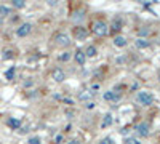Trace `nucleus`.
Instances as JSON below:
<instances>
[{
	"label": "nucleus",
	"instance_id": "f257e3e1",
	"mask_svg": "<svg viewBox=\"0 0 160 144\" xmlns=\"http://www.w3.org/2000/svg\"><path fill=\"white\" fill-rule=\"evenodd\" d=\"M93 32L99 37H104V35L109 34V26H107L104 21H96L93 24Z\"/></svg>",
	"mask_w": 160,
	"mask_h": 144
},
{
	"label": "nucleus",
	"instance_id": "f03ea898",
	"mask_svg": "<svg viewBox=\"0 0 160 144\" xmlns=\"http://www.w3.org/2000/svg\"><path fill=\"white\" fill-rule=\"evenodd\" d=\"M136 99H138V103H141L142 106H151L154 103V95L151 91H139Z\"/></svg>",
	"mask_w": 160,
	"mask_h": 144
},
{
	"label": "nucleus",
	"instance_id": "7ed1b4c3",
	"mask_svg": "<svg viewBox=\"0 0 160 144\" xmlns=\"http://www.w3.org/2000/svg\"><path fill=\"white\" fill-rule=\"evenodd\" d=\"M55 43L58 47H69L71 45V38L67 34H62V32H59V34L55 35Z\"/></svg>",
	"mask_w": 160,
	"mask_h": 144
},
{
	"label": "nucleus",
	"instance_id": "20e7f679",
	"mask_svg": "<svg viewBox=\"0 0 160 144\" xmlns=\"http://www.w3.org/2000/svg\"><path fill=\"white\" fill-rule=\"evenodd\" d=\"M31 31H32V24L31 23H24V24H21L18 29H16V34H18V37H26V35L31 34Z\"/></svg>",
	"mask_w": 160,
	"mask_h": 144
},
{
	"label": "nucleus",
	"instance_id": "39448f33",
	"mask_svg": "<svg viewBox=\"0 0 160 144\" xmlns=\"http://www.w3.org/2000/svg\"><path fill=\"white\" fill-rule=\"evenodd\" d=\"M135 130H136V133H138L141 138L149 136V125H147V123H138Z\"/></svg>",
	"mask_w": 160,
	"mask_h": 144
},
{
	"label": "nucleus",
	"instance_id": "423d86ee",
	"mask_svg": "<svg viewBox=\"0 0 160 144\" xmlns=\"http://www.w3.org/2000/svg\"><path fill=\"white\" fill-rule=\"evenodd\" d=\"M74 35H75L77 40H85V38H87V35H88V32H87V29H85V27L77 26L75 29H74Z\"/></svg>",
	"mask_w": 160,
	"mask_h": 144
},
{
	"label": "nucleus",
	"instance_id": "0eeeda50",
	"mask_svg": "<svg viewBox=\"0 0 160 144\" xmlns=\"http://www.w3.org/2000/svg\"><path fill=\"white\" fill-rule=\"evenodd\" d=\"M51 77H53V80L55 82H62L66 79V74H64V70L62 69H59V67H56V69H53V72H51Z\"/></svg>",
	"mask_w": 160,
	"mask_h": 144
},
{
	"label": "nucleus",
	"instance_id": "6e6552de",
	"mask_svg": "<svg viewBox=\"0 0 160 144\" xmlns=\"http://www.w3.org/2000/svg\"><path fill=\"white\" fill-rule=\"evenodd\" d=\"M74 59H75V63H77L78 66H83L85 61H87V56H85L83 50H77V51L74 53Z\"/></svg>",
	"mask_w": 160,
	"mask_h": 144
},
{
	"label": "nucleus",
	"instance_id": "1a4fd4ad",
	"mask_svg": "<svg viewBox=\"0 0 160 144\" xmlns=\"http://www.w3.org/2000/svg\"><path fill=\"white\" fill-rule=\"evenodd\" d=\"M114 45L118 47V48L127 47V38L122 37V35H115V37H114Z\"/></svg>",
	"mask_w": 160,
	"mask_h": 144
},
{
	"label": "nucleus",
	"instance_id": "9d476101",
	"mask_svg": "<svg viewBox=\"0 0 160 144\" xmlns=\"http://www.w3.org/2000/svg\"><path fill=\"white\" fill-rule=\"evenodd\" d=\"M91 96H93V91H90V90H83L77 98H78V101H87V103H88Z\"/></svg>",
	"mask_w": 160,
	"mask_h": 144
},
{
	"label": "nucleus",
	"instance_id": "9b49d317",
	"mask_svg": "<svg viewBox=\"0 0 160 144\" xmlns=\"http://www.w3.org/2000/svg\"><path fill=\"white\" fill-rule=\"evenodd\" d=\"M7 123H8V126H10V128L18 130L19 126H21V120H19V119H13V117H11V119H8V122H7Z\"/></svg>",
	"mask_w": 160,
	"mask_h": 144
},
{
	"label": "nucleus",
	"instance_id": "f8f14e48",
	"mask_svg": "<svg viewBox=\"0 0 160 144\" xmlns=\"http://www.w3.org/2000/svg\"><path fill=\"white\" fill-rule=\"evenodd\" d=\"M111 125H112V115L106 114L104 119H102V122H101V128H107V126H111Z\"/></svg>",
	"mask_w": 160,
	"mask_h": 144
},
{
	"label": "nucleus",
	"instance_id": "ddd939ff",
	"mask_svg": "<svg viewBox=\"0 0 160 144\" xmlns=\"http://www.w3.org/2000/svg\"><path fill=\"white\" fill-rule=\"evenodd\" d=\"M120 96H115V93L114 91H106L104 95H102V99H104V101H117Z\"/></svg>",
	"mask_w": 160,
	"mask_h": 144
},
{
	"label": "nucleus",
	"instance_id": "4468645a",
	"mask_svg": "<svg viewBox=\"0 0 160 144\" xmlns=\"http://www.w3.org/2000/svg\"><path fill=\"white\" fill-rule=\"evenodd\" d=\"M85 56H90V58H93V56H96V53H98V51H96V48L93 47V45H90V47H87V50H85Z\"/></svg>",
	"mask_w": 160,
	"mask_h": 144
},
{
	"label": "nucleus",
	"instance_id": "2eb2a0df",
	"mask_svg": "<svg viewBox=\"0 0 160 144\" xmlns=\"http://www.w3.org/2000/svg\"><path fill=\"white\" fill-rule=\"evenodd\" d=\"M136 47L138 48H147L149 47V42H147L146 38H138V40H136Z\"/></svg>",
	"mask_w": 160,
	"mask_h": 144
},
{
	"label": "nucleus",
	"instance_id": "dca6fc26",
	"mask_svg": "<svg viewBox=\"0 0 160 144\" xmlns=\"http://www.w3.org/2000/svg\"><path fill=\"white\" fill-rule=\"evenodd\" d=\"M15 74H16V69L15 67H10L7 72H5V77H7V80H13Z\"/></svg>",
	"mask_w": 160,
	"mask_h": 144
},
{
	"label": "nucleus",
	"instance_id": "f3484780",
	"mask_svg": "<svg viewBox=\"0 0 160 144\" xmlns=\"http://www.w3.org/2000/svg\"><path fill=\"white\" fill-rule=\"evenodd\" d=\"M111 29H112V31H115V32L122 29V24H120V21H118V19H114V21H112V24H111Z\"/></svg>",
	"mask_w": 160,
	"mask_h": 144
},
{
	"label": "nucleus",
	"instance_id": "a211bd4d",
	"mask_svg": "<svg viewBox=\"0 0 160 144\" xmlns=\"http://www.w3.org/2000/svg\"><path fill=\"white\" fill-rule=\"evenodd\" d=\"M13 7L15 8H24L26 7V2H24V0H13Z\"/></svg>",
	"mask_w": 160,
	"mask_h": 144
},
{
	"label": "nucleus",
	"instance_id": "6ab92c4d",
	"mask_svg": "<svg viewBox=\"0 0 160 144\" xmlns=\"http://www.w3.org/2000/svg\"><path fill=\"white\" fill-rule=\"evenodd\" d=\"M11 13V10L8 7H5V5H0V15L2 16H8Z\"/></svg>",
	"mask_w": 160,
	"mask_h": 144
},
{
	"label": "nucleus",
	"instance_id": "aec40b11",
	"mask_svg": "<svg viewBox=\"0 0 160 144\" xmlns=\"http://www.w3.org/2000/svg\"><path fill=\"white\" fill-rule=\"evenodd\" d=\"M13 51H11V50H5L3 51V59H13Z\"/></svg>",
	"mask_w": 160,
	"mask_h": 144
},
{
	"label": "nucleus",
	"instance_id": "412c9836",
	"mask_svg": "<svg viewBox=\"0 0 160 144\" xmlns=\"http://www.w3.org/2000/svg\"><path fill=\"white\" fill-rule=\"evenodd\" d=\"M29 144H40L42 142V139H40L38 136H32V138H29V141H27Z\"/></svg>",
	"mask_w": 160,
	"mask_h": 144
},
{
	"label": "nucleus",
	"instance_id": "4be33fe9",
	"mask_svg": "<svg viewBox=\"0 0 160 144\" xmlns=\"http://www.w3.org/2000/svg\"><path fill=\"white\" fill-rule=\"evenodd\" d=\"M71 59V54L69 53H62V54H59V61H64V63H66V61H69Z\"/></svg>",
	"mask_w": 160,
	"mask_h": 144
},
{
	"label": "nucleus",
	"instance_id": "5701e85b",
	"mask_svg": "<svg viewBox=\"0 0 160 144\" xmlns=\"http://www.w3.org/2000/svg\"><path fill=\"white\" fill-rule=\"evenodd\" d=\"M125 144H141L138 139H135V138H128L127 141H125Z\"/></svg>",
	"mask_w": 160,
	"mask_h": 144
},
{
	"label": "nucleus",
	"instance_id": "b1692460",
	"mask_svg": "<svg viewBox=\"0 0 160 144\" xmlns=\"http://www.w3.org/2000/svg\"><path fill=\"white\" fill-rule=\"evenodd\" d=\"M85 107H87V109H95V103L93 101H88L87 104H85Z\"/></svg>",
	"mask_w": 160,
	"mask_h": 144
},
{
	"label": "nucleus",
	"instance_id": "393cba45",
	"mask_svg": "<svg viewBox=\"0 0 160 144\" xmlns=\"http://www.w3.org/2000/svg\"><path fill=\"white\" fill-rule=\"evenodd\" d=\"M99 144H112V139H111V138H104Z\"/></svg>",
	"mask_w": 160,
	"mask_h": 144
},
{
	"label": "nucleus",
	"instance_id": "a878e982",
	"mask_svg": "<svg viewBox=\"0 0 160 144\" xmlns=\"http://www.w3.org/2000/svg\"><path fill=\"white\" fill-rule=\"evenodd\" d=\"M55 141H56V144H61V142H62V136H61V135H58V136L55 138Z\"/></svg>",
	"mask_w": 160,
	"mask_h": 144
},
{
	"label": "nucleus",
	"instance_id": "bb28decb",
	"mask_svg": "<svg viewBox=\"0 0 160 144\" xmlns=\"http://www.w3.org/2000/svg\"><path fill=\"white\" fill-rule=\"evenodd\" d=\"M67 144H80V142H78V141H75V139H72V141H69Z\"/></svg>",
	"mask_w": 160,
	"mask_h": 144
},
{
	"label": "nucleus",
	"instance_id": "cd10ccee",
	"mask_svg": "<svg viewBox=\"0 0 160 144\" xmlns=\"http://www.w3.org/2000/svg\"><path fill=\"white\" fill-rule=\"evenodd\" d=\"M158 82H160V74H158Z\"/></svg>",
	"mask_w": 160,
	"mask_h": 144
},
{
	"label": "nucleus",
	"instance_id": "c85d7f7f",
	"mask_svg": "<svg viewBox=\"0 0 160 144\" xmlns=\"http://www.w3.org/2000/svg\"><path fill=\"white\" fill-rule=\"evenodd\" d=\"M112 144H114V142H112Z\"/></svg>",
	"mask_w": 160,
	"mask_h": 144
}]
</instances>
